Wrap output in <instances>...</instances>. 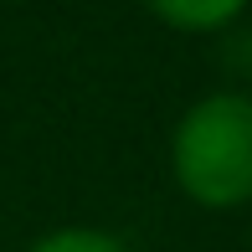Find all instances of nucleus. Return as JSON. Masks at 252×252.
Here are the masks:
<instances>
[{
	"label": "nucleus",
	"instance_id": "1",
	"mask_svg": "<svg viewBox=\"0 0 252 252\" xmlns=\"http://www.w3.org/2000/svg\"><path fill=\"white\" fill-rule=\"evenodd\" d=\"M175 180L201 206H242L252 196V98L211 93L175 124Z\"/></svg>",
	"mask_w": 252,
	"mask_h": 252
},
{
	"label": "nucleus",
	"instance_id": "2",
	"mask_svg": "<svg viewBox=\"0 0 252 252\" xmlns=\"http://www.w3.org/2000/svg\"><path fill=\"white\" fill-rule=\"evenodd\" d=\"M165 21L175 26H190V31H206V26H226L247 0H150Z\"/></svg>",
	"mask_w": 252,
	"mask_h": 252
},
{
	"label": "nucleus",
	"instance_id": "3",
	"mask_svg": "<svg viewBox=\"0 0 252 252\" xmlns=\"http://www.w3.org/2000/svg\"><path fill=\"white\" fill-rule=\"evenodd\" d=\"M31 252H129V247L98 226H62V232H47Z\"/></svg>",
	"mask_w": 252,
	"mask_h": 252
}]
</instances>
